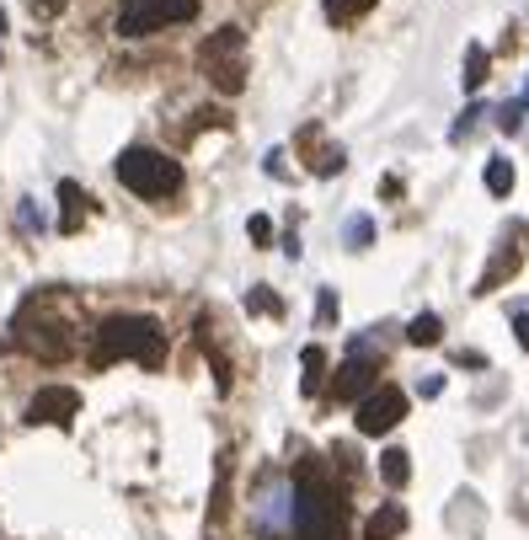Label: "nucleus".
<instances>
[{"mask_svg":"<svg viewBox=\"0 0 529 540\" xmlns=\"http://www.w3.org/2000/svg\"><path fill=\"white\" fill-rule=\"evenodd\" d=\"M246 236H252L257 246H268V236H273V220H268V214H252V220H246Z\"/></svg>","mask_w":529,"mask_h":540,"instance_id":"22","label":"nucleus"},{"mask_svg":"<svg viewBox=\"0 0 529 540\" xmlns=\"http://www.w3.org/2000/svg\"><path fill=\"white\" fill-rule=\"evenodd\" d=\"M198 17V0H129L118 17V33L123 38H145V33H161L171 22H193Z\"/></svg>","mask_w":529,"mask_h":540,"instance_id":"6","label":"nucleus"},{"mask_svg":"<svg viewBox=\"0 0 529 540\" xmlns=\"http://www.w3.org/2000/svg\"><path fill=\"white\" fill-rule=\"evenodd\" d=\"M481 118V107H465L460 113V123H455V134H449V140H465V134H471V123Z\"/></svg>","mask_w":529,"mask_h":540,"instance_id":"23","label":"nucleus"},{"mask_svg":"<svg viewBox=\"0 0 529 540\" xmlns=\"http://www.w3.org/2000/svg\"><path fill=\"white\" fill-rule=\"evenodd\" d=\"M59 204H65V220H59V230H81V220H86V193L75 188V182H59Z\"/></svg>","mask_w":529,"mask_h":540,"instance_id":"12","label":"nucleus"},{"mask_svg":"<svg viewBox=\"0 0 529 540\" xmlns=\"http://www.w3.org/2000/svg\"><path fill=\"white\" fill-rule=\"evenodd\" d=\"M519 97H524V102H529V81H524V91H519Z\"/></svg>","mask_w":529,"mask_h":540,"instance_id":"25","label":"nucleus"},{"mask_svg":"<svg viewBox=\"0 0 529 540\" xmlns=\"http://www.w3.org/2000/svg\"><path fill=\"white\" fill-rule=\"evenodd\" d=\"M300 364H305V380H300V391H305V396H316V391H321V380H326V353H321L316 343H310V348L300 353Z\"/></svg>","mask_w":529,"mask_h":540,"instance_id":"14","label":"nucleus"},{"mask_svg":"<svg viewBox=\"0 0 529 540\" xmlns=\"http://www.w3.org/2000/svg\"><path fill=\"white\" fill-rule=\"evenodd\" d=\"M369 6H375V0H326V17H332V22H353V17H364Z\"/></svg>","mask_w":529,"mask_h":540,"instance_id":"18","label":"nucleus"},{"mask_svg":"<svg viewBox=\"0 0 529 540\" xmlns=\"http://www.w3.org/2000/svg\"><path fill=\"white\" fill-rule=\"evenodd\" d=\"M407 337H412L417 348H433V343H439V337H444V321L433 316V311H423V316H412V327H407Z\"/></svg>","mask_w":529,"mask_h":540,"instance_id":"15","label":"nucleus"},{"mask_svg":"<svg viewBox=\"0 0 529 540\" xmlns=\"http://www.w3.org/2000/svg\"><path fill=\"white\" fill-rule=\"evenodd\" d=\"M529 252V225L524 220H513L503 230V241H497V257L487 262V273H481V284H476V295H492V289H503L513 273H519V262Z\"/></svg>","mask_w":529,"mask_h":540,"instance_id":"8","label":"nucleus"},{"mask_svg":"<svg viewBox=\"0 0 529 540\" xmlns=\"http://www.w3.org/2000/svg\"><path fill=\"white\" fill-rule=\"evenodd\" d=\"M401 418H407V391H401V385H375V391L359 401V434H369V439L391 434Z\"/></svg>","mask_w":529,"mask_h":540,"instance_id":"7","label":"nucleus"},{"mask_svg":"<svg viewBox=\"0 0 529 540\" xmlns=\"http://www.w3.org/2000/svg\"><path fill=\"white\" fill-rule=\"evenodd\" d=\"M289 540H348V503H342V492L310 466L294 476Z\"/></svg>","mask_w":529,"mask_h":540,"instance_id":"1","label":"nucleus"},{"mask_svg":"<svg viewBox=\"0 0 529 540\" xmlns=\"http://www.w3.org/2000/svg\"><path fill=\"white\" fill-rule=\"evenodd\" d=\"M513 337H519V348H529V311H513Z\"/></svg>","mask_w":529,"mask_h":540,"instance_id":"24","label":"nucleus"},{"mask_svg":"<svg viewBox=\"0 0 529 540\" xmlns=\"http://www.w3.org/2000/svg\"><path fill=\"white\" fill-rule=\"evenodd\" d=\"M75 412H81V391L70 385H43V391L27 401V423H49V428H70Z\"/></svg>","mask_w":529,"mask_h":540,"instance_id":"9","label":"nucleus"},{"mask_svg":"<svg viewBox=\"0 0 529 540\" xmlns=\"http://www.w3.org/2000/svg\"><path fill=\"white\" fill-rule=\"evenodd\" d=\"M342 236H348V246H353V252H359V246H369V241H375V220H364V214H359V220H348V230H342Z\"/></svg>","mask_w":529,"mask_h":540,"instance_id":"21","label":"nucleus"},{"mask_svg":"<svg viewBox=\"0 0 529 540\" xmlns=\"http://www.w3.org/2000/svg\"><path fill=\"white\" fill-rule=\"evenodd\" d=\"M246 311H252V316H278V311H284V305H278V295H268V289H252V295H246Z\"/></svg>","mask_w":529,"mask_h":540,"instance_id":"20","label":"nucleus"},{"mask_svg":"<svg viewBox=\"0 0 529 540\" xmlns=\"http://www.w3.org/2000/svg\"><path fill=\"white\" fill-rule=\"evenodd\" d=\"M380 476H385V487H407L412 482V455L407 450H385L380 455Z\"/></svg>","mask_w":529,"mask_h":540,"instance_id":"13","label":"nucleus"},{"mask_svg":"<svg viewBox=\"0 0 529 540\" xmlns=\"http://www.w3.org/2000/svg\"><path fill=\"white\" fill-rule=\"evenodd\" d=\"M401 530H407V508L401 503H385L364 519V540H396Z\"/></svg>","mask_w":529,"mask_h":540,"instance_id":"11","label":"nucleus"},{"mask_svg":"<svg viewBox=\"0 0 529 540\" xmlns=\"http://www.w3.org/2000/svg\"><path fill=\"white\" fill-rule=\"evenodd\" d=\"M524 113H529V102H524V97H513L508 107H497V129H503V134H519Z\"/></svg>","mask_w":529,"mask_h":540,"instance_id":"19","label":"nucleus"},{"mask_svg":"<svg viewBox=\"0 0 529 540\" xmlns=\"http://www.w3.org/2000/svg\"><path fill=\"white\" fill-rule=\"evenodd\" d=\"M11 343L27 348L33 359L43 364H54V359H65V353L75 348L70 343V327L65 321H49V316H38V305H27V311L17 316V327H11Z\"/></svg>","mask_w":529,"mask_h":540,"instance_id":"5","label":"nucleus"},{"mask_svg":"<svg viewBox=\"0 0 529 540\" xmlns=\"http://www.w3.org/2000/svg\"><path fill=\"white\" fill-rule=\"evenodd\" d=\"M0 33H6V11H0Z\"/></svg>","mask_w":529,"mask_h":540,"instance_id":"26","label":"nucleus"},{"mask_svg":"<svg viewBox=\"0 0 529 540\" xmlns=\"http://www.w3.org/2000/svg\"><path fill=\"white\" fill-rule=\"evenodd\" d=\"M487 188H492L497 198L513 193V161H508V156H492V161H487Z\"/></svg>","mask_w":529,"mask_h":540,"instance_id":"17","label":"nucleus"},{"mask_svg":"<svg viewBox=\"0 0 529 540\" xmlns=\"http://www.w3.org/2000/svg\"><path fill=\"white\" fill-rule=\"evenodd\" d=\"M375 375H380V359H375V353H353V359L337 369V380H332V396H337V401L369 396V391H375Z\"/></svg>","mask_w":529,"mask_h":540,"instance_id":"10","label":"nucleus"},{"mask_svg":"<svg viewBox=\"0 0 529 540\" xmlns=\"http://www.w3.org/2000/svg\"><path fill=\"white\" fill-rule=\"evenodd\" d=\"M465 91H481V81H487V49H481V43H471V49H465Z\"/></svg>","mask_w":529,"mask_h":540,"instance_id":"16","label":"nucleus"},{"mask_svg":"<svg viewBox=\"0 0 529 540\" xmlns=\"http://www.w3.org/2000/svg\"><path fill=\"white\" fill-rule=\"evenodd\" d=\"M118 359H134V364H166V332L161 321L150 316H107L97 327V348H91V364L107 369Z\"/></svg>","mask_w":529,"mask_h":540,"instance_id":"2","label":"nucleus"},{"mask_svg":"<svg viewBox=\"0 0 529 540\" xmlns=\"http://www.w3.org/2000/svg\"><path fill=\"white\" fill-rule=\"evenodd\" d=\"M118 182L139 198H171L182 188V166L171 156H161V150H150V145H129L118 156Z\"/></svg>","mask_w":529,"mask_h":540,"instance_id":"3","label":"nucleus"},{"mask_svg":"<svg viewBox=\"0 0 529 540\" xmlns=\"http://www.w3.org/2000/svg\"><path fill=\"white\" fill-rule=\"evenodd\" d=\"M241 49H246V38H241V27H220L204 49H198V70L209 75L214 86L225 91V97H236V91L246 86V65H241Z\"/></svg>","mask_w":529,"mask_h":540,"instance_id":"4","label":"nucleus"}]
</instances>
